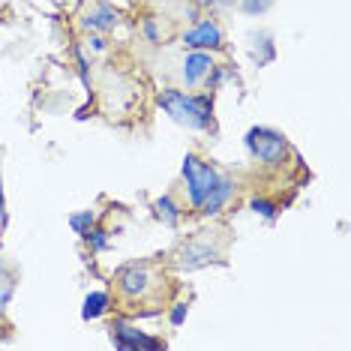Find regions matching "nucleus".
<instances>
[{"label":"nucleus","instance_id":"obj_1","mask_svg":"<svg viewBox=\"0 0 351 351\" xmlns=\"http://www.w3.org/2000/svg\"><path fill=\"white\" fill-rule=\"evenodd\" d=\"M183 183H186L189 204L198 213H204V217L219 213L231 202V195H234V180L228 174H219L210 162L198 159L195 154L183 159Z\"/></svg>","mask_w":351,"mask_h":351},{"label":"nucleus","instance_id":"obj_2","mask_svg":"<svg viewBox=\"0 0 351 351\" xmlns=\"http://www.w3.org/2000/svg\"><path fill=\"white\" fill-rule=\"evenodd\" d=\"M156 102L165 114H171V121L183 123L186 130H210L213 126V97L210 93L189 97V93L169 87V90L159 93Z\"/></svg>","mask_w":351,"mask_h":351},{"label":"nucleus","instance_id":"obj_3","mask_svg":"<svg viewBox=\"0 0 351 351\" xmlns=\"http://www.w3.org/2000/svg\"><path fill=\"white\" fill-rule=\"evenodd\" d=\"M243 145L252 154V159H258V162H265V165H279L285 159V154H289L285 135L270 130V126H252V130L246 132Z\"/></svg>","mask_w":351,"mask_h":351},{"label":"nucleus","instance_id":"obj_4","mask_svg":"<svg viewBox=\"0 0 351 351\" xmlns=\"http://www.w3.org/2000/svg\"><path fill=\"white\" fill-rule=\"evenodd\" d=\"M174 265L180 270H198L207 265H226V250L219 243H213L210 237H193L178 250Z\"/></svg>","mask_w":351,"mask_h":351},{"label":"nucleus","instance_id":"obj_5","mask_svg":"<svg viewBox=\"0 0 351 351\" xmlns=\"http://www.w3.org/2000/svg\"><path fill=\"white\" fill-rule=\"evenodd\" d=\"M154 270L147 265H130L117 274V291L123 294L126 300H138V298H147V291L154 289Z\"/></svg>","mask_w":351,"mask_h":351},{"label":"nucleus","instance_id":"obj_6","mask_svg":"<svg viewBox=\"0 0 351 351\" xmlns=\"http://www.w3.org/2000/svg\"><path fill=\"white\" fill-rule=\"evenodd\" d=\"M108 330H111V342L121 351H159L162 348V339L147 337V333H141L138 327H132L126 322H114Z\"/></svg>","mask_w":351,"mask_h":351},{"label":"nucleus","instance_id":"obj_7","mask_svg":"<svg viewBox=\"0 0 351 351\" xmlns=\"http://www.w3.org/2000/svg\"><path fill=\"white\" fill-rule=\"evenodd\" d=\"M183 45L186 49H193V51H217L222 49V27L217 25V21H198V25L193 30H186L183 34Z\"/></svg>","mask_w":351,"mask_h":351},{"label":"nucleus","instance_id":"obj_8","mask_svg":"<svg viewBox=\"0 0 351 351\" xmlns=\"http://www.w3.org/2000/svg\"><path fill=\"white\" fill-rule=\"evenodd\" d=\"M210 54L207 51H189L186 58H183V82H186V87H195L202 84L207 75H210Z\"/></svg>","mask_w":351,"mask_h":351},{"label":"nucleus","instance_id":"obj_9","mask_svg":"<svg viewBox=\"0 0 351 351\" xmlns=\"http://www.w3.org/2000/svg\"><path fill=\"white\" fill-rule=\"evenodd\" d=\"M82 25L87 30H111V27L117 25V12L111 10V6H99V10H93V12L84 15Z\"/></svg>","mask_w":351,"mask_h":351},{"label":"nucleus","instance_id":"obj_10","mask_svg":"<svg viewBox=\"0 0 351 351\" xmlns=\"http://www.w3.org/2000/svg\"><path fill=\"white\" fill-rule=\"evenodd\" d=\"M108 294L106 291H90L84 298V306H82V318L84 322H93V318H99V315H106V309H108Z\"/></svg>","mask_w":351,"mask_h":351},{"label":"nucleus","instance_id":"obj_11","mask_svg":"<svg viewBox=\"0 0 351 351\" xmlns=\"http://www.w3.org/2000/svg\"><path fill=\"white\" fill-rule=\"evenodd\" d=\"M154 210H156V217L165 222V226H178L180 222V207L174 204V198L171 195H162V198H156L154 202Z\"/></svg>","mask_w":351,"mask_h":351},{"label":"nucleus","instance_id":"obj_12","mask_svg":"<svg viewBox=\"0 0 351 351\" xmlns=\"http://www.w3.org/2000/svg\"><path fill=\"white\" fill-rule=\"evenodd\" d=\"M12 291H15V276H12V270L0 261V315H3L6 306H10Z\"/></svg>","mask_w":351,"mask_h":351},{"label":"nucleus","instance_id":"obj_13","mask_svg":"<svg viewBox=\"0 0 351 351\" xmlns=\"http://www.w3.org/2000/svg\"><path fill=\"white\" fill-rule=\"evenodd\" d=\"M69 226H73V231L75 234H87V231H90L93 226H97V213L93 210H82V213H73V217H69Z\"/></svg>","mask_w":351,"mask_h":351},{"label":"nucleus","instance_id":"obj_14","mask_svg":"<svg viewBox=\"0 0 351 351\" xmlns=\"http://www.w3.org/2000/svg\"><path fill=\"white\" fill-rule=\"evenodd\" d=\"M274 58H276L274 43H270V36H267V34H261V49H258V45L252 49V60L258 63V66H265V63H270Z\"/></svg>","mask_w":351,"mask_h":351},{"label":"nucleus","instance_id":"obj_15","mask_svg":"<svg viewBox=\"0 0 351 351\" xmlns=\"http://www.w3.org/2000/svg\"><path fill=\"white\" fill-rule=\"evenodd\" d=\"M84 241L90 243L93 252H106V250H108V231H102V228L93 226V228L84 234Z\"/></svg>","mask_w":351,"mask_h":351},{"label":"nucleus","instance_id":"obj_16","mask_svg":"<svg viewBox=\"0 0 351 351\" xmlns=\"http://www.w3.org/2000/svg\"><path fill=\"white\" fill-rule=\"evenodd\" d=\"M270 6H274V0H241V10L246 15H261V12H267Z\"/></svg>","mask_w":351,"mask_h":351},{"label":"nucleus","instance_id":"obj_17","mask_svg":"<svg viewBox=\"0 0 351 351\" xmlns=\"http://www.w3.org/2000/svg\"><path fill=\"white\" fill-rule=\"evenodd\" d=\"M252 210L255 213H261L265 219H276V204L274 202H267V198H252Z\"/></svg>","mask_w":351,"mask_h":351},{"label":"nucleus","instance_id":"obj_18","mask_svg":"<svg viewBox=\"0 0 351 351\" xmlns=\"http://www.w3.org/2000/svg\"><path fill=\"white\" fill-rule=\"evenodd\" d=\"M210 73H213V75H207V87H210V90H217V87L231 75L226 66H210Z\"/></svg>","mask_w":351,"mask_h":351},{"label":"nucleus","instance_id":"obj_19","mask_svg":"<svg viewBox=\"0 0 351 351\" xmlns=\"http://www.w3.org/2000/svg\"><path fill=\"white\" fill-rule=\"evenodd\" d=\"M183 318H186V303H174V309H171V324L180 327Z\"/></svg>","mask_w":351,"mask_h":351},{"label":"nucleus","instance_id":"obj_20","mask_svg":"<svg viewBox=\"0 0 351 351\" xmlns=\"http://www.w3.org/2000/svg\"><path fill=\"white\" fill-rule=\"evenodd\" d=\"M145 36L150 39V43H159V27H156V21H145Z\"/></svg>","mask_w":351,"mask_h":351},{"label":"nucleus","instance_id":"obj_21","mask_svg":"<svg viewBox=\"0 0 351 351\" xmlns=\"http://www.w3.org/2000/svg\"><path fill=\"white\" fill-rule=\"evenodd\" d=\"M198 3H204V6H228V0H198Z\"/></svg>","mask_w":351,"mask_h":351},{"label":"nucleus","instance_id":"obj_22","mask_svg":"<svg viewBox=\"0 0 351 351\" xmlns=\"http://www.w3.org/2000/svg\"><path fill=\"white\" fill-rule=\"evenodd\" d=\"M3 210H6V202H3V183H0V222H3Z\"/></svg>","mask_w":351,"mask_h":351},{"label":"nucleus","instance_id":"obj_23","mask_svg":"<svg viewBox=\"0 0 351 351\" xmlns=\"http://www.w3.org/2000/svg\"><path fill=\"white\" fill-rule=\"evenodd\" d=\"M90 43H93V49H97V51H102V49H106V43H102L99 36H97V39H90Z\"/></svg>","mask_w":351,"mask_h":351}]
</instances>
